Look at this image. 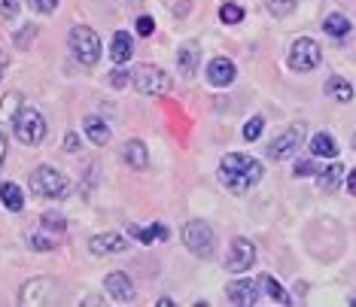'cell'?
I'll use <instances>...</instances> for the list:
<instances>
[{"instance_id":"obj_1","label":"cell","mask_w":356,"mask_h":307,"mask_svg":"<svg viewBox=\"0 0 356 307\" xmlns=\"http://www.w3.org/2000/svg\"><path fill=\"white\" fill-rule=\"evenodd\" d=\"M262 174H265L262 161L241 156V152H229V156H222V161H220V180H222L225 189L234 192V195L253 189V185L262 180Z\"/></svg>"},{"instance_id":"obj_2","label":"cell","mask_w":356,"mask_h":307,"mask_svg":"<svg viewBox=\"0 0 356 307\" xmlns=\"http://www.w3.org/2000/svg\"><path fill=\"white\" fill-rule=\"evenodd\" d=\"M70 189L67 176H64L58 167H49V165H40L34 174H31V192L37 198H46V201H55V198H64Z\"/></svg>"},{"instance_id":"obj_3","label":"cell","mask_w":356,"mask_h":307,"mask_svg":"<svg viewBox=\"0 0 356 307\" xmlns=\"http://www.w3.org/2000/svg\"><path fill=\"white\" fill-rule=\"evenodd\" d=\"M13 131H15V140L19 143L37 147L46 137V119L40 116L34 107H19V113L13 116Z\"/></svg>"},{"instance_id":"obj_4","label":"cell","mask_w":356,"mask_h":307,"mask_svg":"<svg viewBox=\"0 0 356 307\" xmlns=\"http://www.w3.org/2000/svg\"><path fill=\"white\" fill-rule=\"evenodd\" d=\"M70 49L83 67H95L101 61V37L88 25H76L70 31Z\"/></svg>"},{"instance_id":"obj_5","label":"cell","mask_w":356,"mask_h":307,"mask_svg":"<svg viewBox=\"0 0 356 307\" xmlns=\"http://www.w3.org/2000/svg\"><path fill=\"white\" fill-rule=\"evenodd\" d=\"M131 83L140 94H152V98L171 92V79H168V74L161 67H156V64H140V67H134Z\"/></svg>"},{"instance_id":"obj_6","label":"cell","mask_w":356,"mask_h":307,"mask_svg":"<svg viewBox=\"0 0 356 307\" xmlns=\"http://www.w3.org/2000/svg\"><path fill=\"white\" fill-rule=\"evenodd\" d=\"M183 244L189 247L198 258H210V256H213V244H216L213 229H210L204 219L186 222V225H183Z\"/></svg>"},{"instance_id":"obj_7","label":"cell","mask_w":356,"mask_h":307,"mask_svg":"<svg viewBox=\"0 0 356 307\" xmlns=\"http://www.w3.org/2000/svg\"><path fill=\"white\" fill-rule=\"evenodd\" d=\"M320 58H323V52H320V46L314 43L311 37L296 40L293 49H289V67L298 70V74H307V70H314L320 64Z\"/></svg>"},{"instance_id":"obj_8","label":"cell","mask_w":356,"mask_h":307,"mask_svg":"<svg viewBox=\"0 0 356 307\" xmlns=\"http://www.w3.org/2000/svg\"><path fill=\"white\" fill-rule=\"evenodd\" d=\"M256 265V247L250 244L247 238H234L232 240V253L229 258H225V268H229L232 274H244Z\"/></svg>"},{"instance_id":"obj_9","label":"cell","mask_w":356,"mask_h":307,"mask_svg":"<svg viewBox=\"0 0 356 307\" xmlns=\"http://www.w3.org/2000/svg\"><path fill=\"white\" fill-rule=\"evenodd\" d=\"M302 137H305V125H293L289 131H283L277 140H271L268 156H271L274 161H283V158L296 156V149L302 147Z\"/></svg>"},{"instance_id":"obj_10","label":"cell","mask_w":356,"mask_h":307,"mask_svg":"<svg viewBox=\"0 0 356 307\" xmlns=\"http://www.w3.org/2000/svg\"><path fill=\"white\" fill-rule=\"evenodd\" d=\"M88 249H92L95 256H113V253H125L128 249V238L119 231H104V234H95L92 240H88Z\"/></svg>"},{"instance_id":"obj_11","label":"cell","mask_w":356,"mask_h":307,"mask_svg":"<svg viewBox=\"0 0 356 307\" xmlns=\"http://www.w3.org/2000/svg\"><path fill=\"white\" fill-rule=\"evenodd\" d=\"M104 286H107V292L116 298L119 304H131V301H134V283H131V277H128V274H122V271L107 274Z\"/></svg>"},{"instance_id":"obj_12","label":"cell","mask_w":356,"mask_h":307,"mask_svg":"<svg viewBox=\"0 0 356 307\" xmlns=\"http://www.w3.org/2000/svg\"><path fill=\"white\" fill-rule=\"evenodd\" d=\"M229 298H232V304H241V307H250V304H259V283L253 280H232L229 283Z\"/></svg>"},{"instance_id":"obj_13","label":"cell","mask_w":356,"mask_h":307,"mask_svg":"<svg viewBox=\"0 0 356 307\" xmlns=\"http://www.w3.org/2000/svg\"><path fill=\"white\" fill-rule=\"evenodd\" d=\"M207 83L213 88H229L234 83V64L229 58H213L207 64Z\"/></svg>"},{"instance_id":"obj_14","label":"cell","mask_w":356,"mask_h":307,"mask_svg":"<svg viewBox=\"0 0 356 307\" xmlns=\"http://www.w3.org/2000/svg\"><path fill=\"white\" fill-rule=\"evenodd\" d=\"M122 158L131 171H147L149 167V152L143 147V140H128L122 147Z\"/></svg>"},{"instance_id":"obj_15","label":"cell","mask_w":356,"mask_h":307,"mask_svg":"<svg viewBox=\"0 0 356 307\" xmlns=\"http://www.w3.org/2000/svg\"><path fill=\"white\" fill-rule=\"evenodd\" d=\"M83 128H86L88 143H95V147H107L110 137H113V134H110V125L104 122V119H98V116H86Z\"/></svg>"},{"instance_id":"obj_16","label":"cell","mask_w":356,"mask_h":307,"mask_svg":"<svg viewBox=\"0 0 356 307\" xmlns=\"http://www.w3.org/2000/svg\"><path fill=\"white\" fill-rule=\"evenodd\" d=\"M198 58H201V46H198V43H183V46H180V52H177V64H180V74H183V76H195Z\"/></svg>"},{"instance_id":"obj_17","label":"cell","mask_w":356,"mask_h":307,"mask_svg":"<svg viewBox=\"0 0 356 307\" xmlns=\"http://www.w3.org/2000/svg\"><path fill=\"white\" fill-rule=\"evenodd\" d=\"M131 52H134V43H131V37L125 34V31H116L110 40V58L116 61V64H125L128 58H131Z\"/></svg>"},{"instance_id":"obj_18","label":"cell","mask_w":356,"mask_h":307,"mask_svg":"<svg viewBox=\"0 0 356 307\" xmlns=\"http://www.w3.org/2000/svg\"><path fill=\"white\" fill-rule=\"evenodd\" d=\"M323 31L332 37V40H344L347 34H350V19H347L344 13H332L323 19Z\"/></svg>"},{"instance_id":"obj_19","label":"cell","mask_w":356,"mask_h":307,"mask_svg":"<svg viewBox=\"0 0 356 307\" xmlns=\"http://www.w3.org/2000/svg\"><path fill=\"white\" fill-rule=\"evenodd\" d=\"M259 289H262V292L268 295L271 301H277V304H293V298H289V292L280 286L277 280L271 277V274H262V277H259Z\"/></svg>"},{"instance_id":"obj_20","label":"cell","mask_w":356,"mask_h":307,"mask_svg":"<svg viewBox=\"0 0 356 307\" xmlns=\"http://www.w3.org/2000/svg\"><path fill=\"white\" fill-rule=\"evenodd\" d=\"M0 201H3V207L13 210V213H19V210L25 207V195H22V189L15 183H0Z\"/></svg>"},{"instance_id":"obj_21","label":"cell","mask_w":356,"mask_h":307,"mask_svg":"<svg viewBox=\"0 0 356 307\" xmlns=\"http://www.w3.org/2000/svg\"><path fill=\"white\" fill-rule=\"evenodd\" d=\"M58 240H61V234H58V231H49V229H37V231H31V247H34L37 253H49V249L58 247Z\"/></svg>"},{"instance_id":"obj_22","label":"cell","mask_w":356,"mask_h":307,"mask_svg":"<svg viewBox=\"0 0 356 307\" xmlns=\"http://www.w3.org/2000/svg\"><path fill=\"white\" fill-rule=\"evenodd\" d=\"M311 156H317V158H335L338 156V147H335V140H332V134H326V131L314 134Z\"/></svg>"},{"instance_id":"obj_23","label":"cell","mask_w":356,"mask_h":307,"mask_svg":"<svg viewBox=\"0 0 356 307\" xmlns=\"http://www.w3.org/2000/svg\"><path fill=\"white\" fill-rule=\"evenodd\" d=\"M326 94H329L332 101H338V103H350L353 88H350V83H347V79H341V76H329Z\"/></svg>"},{"instance_id":"obj_24","label":"cell","mask_w":356,"mask_h":307,"mask_svg":"<svg viewBox=\"0 0 356 307\" xmlns=\"http://www.w3.org/2000/svg\"><path fill=\"white\" fill-rule=\"evenodd\" d=\"M341 180H344V165H329L326 171H320V185L326 192H332V189H338V185H341Z\"/></svg>"},{"instance_id":"obj_25","label":"cell","mask_w":356,"mask_h":307,"mask_svg":"<svg viewBox=\"0 0 356 307\" xmlns=\"http://www.w3.org/2000/svg\"><path fill=\"white\" fill-rule=\"evenodd\" d=\"M43 286H49V280H46V277H37V280H31L28 286L22 289V304H43L46 298H40V295H37V292H40V289H43Z\"/></svg>"},{"instance_id":"obj_26","label":"cell","mask_w":356,"mask_h":307,"mask_svg":"<svg viewBox=\"0 0 356 307\" xmlns=\"http://www.w3.org/2000/svg\"><path fill=\"white\" fill-rule=\"evenodd\" d=\"M19 107H22V94H15V92L3 94V101H0V122H3V119L13 122V116L19 113Z\"/></svg>"},{"instance_id":"obj_27","label":"cell","mask_w":356,"mask_h":307,"mask_svg":"<svg viewBox=\"0 0 356 307\" xmlns=\"http://www.w3.org/2000/svg\"><path fill=\"white\" fill-rule=\"evenodd\" d=\"M220 19L225 22V25H238V22H244V10H241L238 3H232V0H225V3L220 6Z\"/></svg>"},{"instance_id":"obj_28","label":"cell","mask_w":356,"mask_h":307,"mask_svg":"<svg viewBox=\"0 0 356 307\" xmlns=\"http://www.w3.org/2000/svg\"><path fill=\"white\" fill-rule=\"evenodd\" d=\"M40 225H43V229H49V231H58V234H64V229H67L64 216H61V213H55V210H49V213H43V219H40Z\"/></svg>"},{"instance_id":"obj_29","label":"cell","mask_w":356,"mask_h":307,"mask_svg":"<svg viewBox=\"0 0 356 307\" xmlns=\"http://www.w3.org/2000/svg\"><path fill=\"white\" fill-rule=\"evenodd\" d=\"M128 234H131L134 240H140V244H152V240H159L156 225H149V229H140V225H128Z\"/></svg>"},{"instance_id":"obj_30","label":"cell","mask_w":356,"mask_h":307,"mask_svg":"<svg viewBox=\"0 0 356 307\" xmlns=\"http://www.w3.org/2000/svg\"><path fill=\"white\" fill-rule=\"evenodd\" d=\"M265 3H268L271 15H277V19H283V15H289V13L296 10L298 0H265Z\"/></svg>"},{"instance_id":"obj_31","label":"cell","mask_w":356,"mask_h":307,"mask_svg":"<svg viewBox=\"0 0 356 307\" xmlns=\"http://www.w3.org/2000/svg\"><path fill=\"white\" fill-rule=\"evenodd\" d=\"M262 128H265V119H262V116H253V119H250V122L244 125V140H250V143L259 140Z\"/></svg>"},{"instance_id":"obj_32","label":"cell","mask_w":356,"mask_h":307,"mask_svg":"<svg viewBox=\"0 0 356 307\" xmlns=\"http://www.w3.org/2000/svg\"><path fill=\"white\" fill-rule=\"evenodd\" d=\"M34 34H37V28H34V25H25V28L19 31V34L13 37V43L19 46V49H28V46H31V40H34Z\"/></svg>"},{"instance_id":"obj_33","label":"cell","mask_w":356,"mask_h":307,"mask_svg":"<svg viewBox=\"0 0 356 307\" xmlns=\"http://www.w3.org/2000/svg\"><path fill=\"white\" fill-rule=\"evenodd\" d=\"M55 6H58V0H28V10H34L40 15L55 13Z\"/></svg>"},{"instance_id":"obj_34","label":"cell","mask_w":356,"mask_h":307,"mask_svg":"<svg viewBox=\"0 0 356 307\" xmlns=\"http://www.w3.org/2000/svg\"><path fill=\"white\" fill-rule=\"evenodd\" d=\"M22 10V0H0V15L3 19H15Z\"/></svg>"},{"instance_id":"obj_35","label":"cell","mask_w":356,"mask_h":307,"mask_svg":"<svg viewBox=\"0 0 356 307\" xmlns=\"http://www.w3.org/2000/svg\"><path fill=\"white\" fill-rule=\"evenodd\" d=\"M128 83H131V76H128L125 70H119V64H116V70L110 74V85H113V88H125Z\"/></svg>"},{"instance_id":"obj_36","label":"cell","mask_w":356,"mask_h":307,"mask_svg":"<svg viewBox=\"0 0 356 307\" xmlns=\"http://www.w3.org/2000/svg\"><path fill=\"white\" fill-rule=\"evenodd\" d=\"M152 31H156V22H152L149 15H140V19H137V34H140V37H149Z\"/></svg>"},{"instance_id":"obj_37","label":"cell","mask_w":356,"mask_h":307,"mask_svg":"<svg viewBox=\"0 0 356 307\" xmlns=\"http://www.w3.org/2000/svg\"><path fill=\"white\" fill-rule=\"evenodd\" d=\"M307 174H320L317 165H314L311 158H305V161H298V165H296V176H307Z\"/></svg>"},{"instance_id":"obj_38","label":"cell","mask_w":356,"mask_h":307,"mask_svg":"<svg viewBox=\"0 0 356 307\" xmlns=\"http://www.w3.org/2000/svg\"><path fill=\"white\" fill-rule=\"evenodd\" d=\"M64 149H67V152H76V149H79V134L70 131L67 137H64Z\"/></svg>"},{"instance_id":"obj_39","label":"cell","mask_w":356,"mask_h":307,"mask_svg":"<svg viewBox=\"0 0 356 307\" xmlns=\"http://www.w3.org/2000/svg\"><path fill=\"white\" fill-rule=\"evenodd\" d=\"M347 192H350V195H356V167L350 174H347Z\"/></svg>"},{"instance_id":"obj_40","label":"cell","mask_w":356,"mask_h":307,"mask_svg":"<svg viewBox=\"0 0 356 307\" xmlns=\"http://www.w3.org/2000/svg\"><path fill=\"white\" fill-rule=\"evenodd\" d=\"M3 158H6V134L0 131V167H3Z\"/></svg>"},{"instance_id":"obj_41","label":"cell","mask_w":356,"mask_h":307,"mask_svg":"<svg viewBox=\"0 0 356 307\" xmlns=\"http://www.w3.org/2000/svg\"><path fill=\"white\" fill-rule=\"evenodd\" d=\"M156 304H159V307H174V301H171V298H159Z\"/></svg>"},{"instance_id":"obj_42","label":"cell","mask_w":356,"mask_h":307,"mask_svg":"<svg viewBox=\"0 0 356 307\" xmlns=\"http://www.w3.org/2000/svg\"><path fill=\"white\" fill-rule=\"evenodd\" d=\"M3 67H6V61H3V58H0V76H3Z\"/></svg>"},{"instance_id":"obj_43","label":"cell","mask_w":356,"mask_h":307,"mask_svg":"<svg viewBox=\"0 0 356 307\" xmlns=\"http://www.w3.org/2000/svg\"><path fill=\"white\" fill-rule=\"evenodd\" d=\"M353 149H356V134H353Z\"/></svg>"}]
</instances>
